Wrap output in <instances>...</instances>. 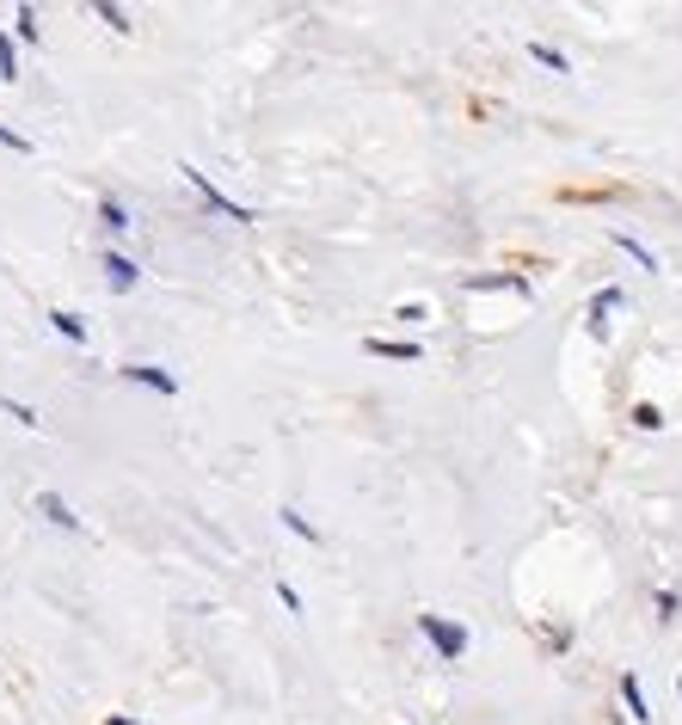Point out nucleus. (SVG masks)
I'll return each instance as SVG.
<instances>
[{
    "instance_id": "nucleus-1",
    "label": "nucleus",
    "mask_w": 682,
    "mask_h": 725,
    "mask_svg": "<svg viewBox=\"0 0 682 725\" xmlns=\"http://www.w3.org/2000/svg\"><path fill=\"white\" fill-rule=\"evenodd\" d=\"M418 634H425V646H430L437 658H461V652H467V627H461V622H443V615H430V609L418 615Z\"/></svg>"
},
{
    "instance_id": "nucleus-2",
    "label": "nucleus",
    "mask_w": 682,
    "mask_h": 725,
    "mask_svg": "<svg viewBox=\"0 0 682 725\" xmlns=\"http://www.w3.org/2000/svg\"><path fill=\"white\" fill-rule=\"evenodd\" d=\"M179 173H185V179H191V185L204 191V204H209V209H216V216H228V222H240V228H246V222H258L253 209H246V204H234V197H228V191H222V185H209V173H204V167H191V160H185V167H179Z\"/></svg>"
},
{
    "instance_id": "nucleus-3",
    "label": "nucleus",
    "mask_w": 682,
    "mask_h": 725,
    "mask_svg": "<svg viewBox=\"0 0 682 725\" xmlns=\"http://www.w3.org/2000/svg\"><path fill=\"white\" fill-rule=\"evenodd\" d=\"M142 283V265L130 259V253H105V290L111 295H130Z\"/></svg>"
},
{
    "instance_id": "nucleus-4",
    "label": "nucleus",
    "mask_w": 682,
    "mask_h": 725,
    "mask_svg": "<svg viewBox=\"0 0 682 725\" xmlns=\"http://www.w3.org/2000/svg\"><path fill=\"white\" fill-rule=\"evenodd\" d=\"M118 376H123V381H136V388H154L160 400H167V394H179V381H172L167 369H154V362H123Z\"/></svg>"
},
{
    "instance_id": "nucleus-5",
    "label": "nucleus",
    "mask_w": 682,
    "mask_h": 725,
    "mask_svg": "<svg viewBox=\"0 0 682 725\" xmlns=\"http://www.w3.org/2000/svg\"><path fill=\"white\" fill-rule=\"evenodd\" d=\"M363 351H369V357H388V362H418L425 357L418 345H400V339H363Z\"/></svg>"
},
{
    "instance_id": "nucleus-6",
    "label": "nucleus",
    "mask_w": 682,
    "mask_h": 725,
    "mask_svg": "<svg viewBox=\"0 0 682 725\" xmlns=\"http://www.w3.org/2000/svg\"><path fill=\"white\" fill-rule=\"evenodd\" d=\"M37 511H44V523H56V529H81V517L62 504V492H37Z\"/></svg>"
},
{
    "instance_id": "nucleus-7",
    "label": "nucleus",
    "mask_w": 682,
    "mask_h": 725,
    "mask_svg": "<svg viewBox=\"0 0 682 725\" xmlns=\"http://www.w3.org/2000/svg\"><path fill=\"white\" fill-rule=\"evenodd\" d=\"M621 701H628V713H633V720H651L646 689H640V676H621Z\"/></svg>"
},
{
    "instance_id": "nucleus-8",
    "label": "nucleus",
    "mask_w": 682,
    "mask_h": 725,
    "mask_svg": "<svg viewBox=\"0 0 682 725\" xmlns=\"http://www.w3.org/2000/svg\"><path fill=\"white\" fill-rule=\"evenodd\" d=\"M467 290H511V295H529V277H467Z\"/></svg>"
},
{
    "instance_id": "nucleus-9",
    "label": "nucleus",
    "mask_w": 682,
    "mask_h": 725,
    "mask_svg": "<svg viewBox=\"0 0 682 725\" xmlns=\"http://www.w3.org/2000/svg\"><path fill=\"white\" fill-rule=\"evenodd\" d=\"M50 327L62 332L69 345H86V327H81V314H62V308H56V314H50Z\"/></svg>"
},
{
    "instance_id": "nucleus-10",
    "label": "nucleus",
    "mask_w": 682,
    "mask_h": 725,
    "mask_svg": "<svg viewBox=\"0 0 682 725\" xmlns=\"http://www.w3.org/2000/svg\"><path fill=\"white\" fill-rule=\"evenodd\" d=\"M614 302H621V290H602L597 302H590V332H597V339H602V332H609V320H602V314H609Z\"/></svg>"
},
{
    "instance_id": "nucleus-11",
    "label": "nucleus",
    "mask_w": 682,
    "mask_h": 725,
    "mask_svg": "<svg viewBox=\"0 0 682 725\" xmlns=\"http://www.w3.org/2000/svg\"><path fill=\"white\" fill-rule=\"evenodd\" d=\"M99 216H105V228H111V234H123V228H130V209H123L118 197H105V204H99Z\"/></svg>"
},
{
    "instance_id": "nucleus-12",
    "label": "nucleus",
    "mask_w": 682,
    "mask_h": 725,
    "mask_svg": "<svg viewBox=\"0 0 682 725\" xmlns=\"http://www.w3.org/2000/svg\"><path fill=\"white\" fill-rule=\"evenodd\" d=\"M614 246H621V253H628V259H633V265H646V271H658V259H651L646 246L633 241V234H614Z\"/></svg>"
},
{
    "instance_id": "nucleus-13",
    "label": "nucleus",
    "mask_w": 682,
    "mask_h": 725,
    "mask_svg": "<svg viewBox=\"0 0 682 725\" xmlns=\"http://www.w3.org/2000/svg\"><path fill=\"white\" fill-rule=\"evenodd\" d=\"M529 56H535V62H541V69L565 74V56H560V50H553V44H541V37H535V44H529Z\"/></svg>"
},
{
    "instance_id": "nucleus-14",
    "label": "nucleus",
    "mask_w": 682,
    "mask_h": 725,
    "mask_svg": "<svg viewBox=\"0 0 682 725\" xmlns=\"http://www.w3.org/2000/svg\"><path fill=\"white\" fill-rule=\"evenodd\" d=\"M0 81H19V50L7 32H0Z\"/></svg>"
},
{
    "instance_id": "nucleus-15",
    "label": "nucleus",
    "mask_w": 682,
    "mask_h": 725,
    "mask_svg": "<svg viewBox=\"0 0 682 725\" xmlns=\"http://www.w3.org/2000/svg\"><path fill=\"white\" fill-rule=\"evenodd\" d=\"M0 413H13L19 425H25V431H37V425H44V418H37L32 406H25V400H0Z\"/></svg>"
},
{
    "instance_id": "nucleus-16",
    "label": "nucleus",
    "mask_w": 682,
    "mask_h": 725,
    "mask_svg": "<svg viewBox=\"0 0 682 725\" xmlns=\"http://www.w3.org/2000/svg\"><path fill=\"white\" fill-rule=\"evenodd\" d=\"M93 13H99L105 25H111V32H130V13H123V7H111V0H99V7H93Z\"/></svg>"
},
{
    "instance_id": "nucleus-17",
    "label": "nucleus",
    "mask_w": 682,
    "mask_h": 725,
    "mask_svg": "<svg viewBox=\"0 0 682 725\" xmlns=\"http://www.w3.org/2000/svg\"><path fill=\"white\" fill-rule=\"evenodd\" d=\"M19 37H25V44H37V7H19Z\"/></svg>"
},
{
    "instance_id": "nucleus-18",
    "label": "nucleus",
    "mask_w": 682,
    "mask_h": 725,
    "mask_svg": "<svg viewBox=\"0 0 682 725\" xmlns=\"http://www.w3.org/2000/svg\"><path fill=\"white\" fill-rule=\"evenodd\" d=\"M633 425H640V431H658V425H665V413H658V406H633Z\"/></svg>"
},
{
    "instance_id": "nucleus-19",
    "label": "nucleus",
    "mask_w": 682,
    "mask_h": 725,
    "mask_svg": "<svg viewBox=\"0 0 682 725\" xmlns=\"http://www.w3.org/2000/svg\"><path fill=\"white\" fill-rule=\"evenodd\" d=\"M277 517H283V529H290V536H302V541H320V536H314V529H307L302 517H295V511H277Z\"/></svg>"
},
{
    "instance_id": "nucleus-20",
    "label": "nucleus",
    "mask_w": 682,
    "mask_h": 725,
    "mask_svg": "<svg viewBox=\"0 0 682 725\" xmlns=\"http://www.w3.org/2000/svg\"><path fill=\"white\" fill-rule=\"evenodd\" d=\"M0 148H13V155H32V142L19 136V130H7V123H0Z\"/></svg>"
},
{
    "instance_id": "nucleus-21",
    "label": "nucleus",
    "mask_w": 682,
    "mask_h": 725,
    "mask_svg": "<svg viewBox=\"0 0 682 725\" xmlns=\"http://www.w3.org/2000/svg\"><path fill=\"white\" fill-rule=\"evenodd\" d=\"M277 603L290 609V615H302V597H295V585H277Z\"/></svg>"
},
{
    "instance_id": "nucleus-22",
    "label": "nucleus",
    "mask_w": 682,
    "mask_h": 725,
    "mask_svg": "<svg viewBox=\"0 0 682 725\" xmlns=\"http://www.w3.org/2000/svg\"><path fill=\"white\" fill-rule=\"evenodd\" d=\"M105 725H136V720H130V713H111V720H105Z\"/></svg>"
}]
</instances>
